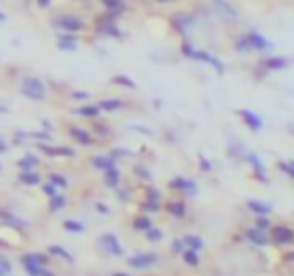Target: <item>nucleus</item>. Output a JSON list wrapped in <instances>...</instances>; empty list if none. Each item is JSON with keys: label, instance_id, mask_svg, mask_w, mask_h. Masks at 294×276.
Returning <instances> with one entry per match:
<instances>
[{"label": "nucleus", "instance_id": "obj_40", "mask_svg": "<svg viewBox=\"0 0 294 276\" xmlns=\"http://www.w3.org/2000/svg\"><path fill=\"white\" fill-rule=\"evenodd\" d=\"M157 2H161V4H163V2H174V0H157Z\"/></svg>", "mask_w": 294, "mask_h": 276}, {"label": "nucleus", "instance_id": "obj_4", "mask_svg": "<svg viewBox=\"0 0 294 276\" xmlns=\"http://www.w3.org/2000/svg\"><path fill=\"white\" fill-rule=\"evenodd\" d=\"M157 262V254L155 252H139L135 256L127 258V266L135 268V270H145V268H151Z\"/></svg>", "mask_w": 294, "mask_h": 276}, {"label": "nucleus", "instance_id": "obj_14", "mask_svg": "<svg viewBox=\"0 0 294 276\" xmlns=\"http://www.w3.org/2000/svg\"><path fill=\"white\" fill-rule=\"evenodd\" d=\"M165 210L170 212V214H172L174 218H183V216L187 214V208H185V202H181V200H176V202H167Z\"/></svg>", "mask_w": 294, "mask_h": 276}, {"label": "nucleus", "instance_id": "obj_5", "mask_svg": "<svg viewBox=\"0 0 294 276\" xmlns=\"http://www.w3.org/2000/svg\"><path fill=\"white\" fill-rule=\"evenodd\" d=\"M244 38H246V42H248V49H250V51H268V49L274 47L268 38H264L262 34H258V32H254V31L246 32Z\"/></svg>", "mask_w": 294, "mask_h": 276}, {"label": "nucleus", "instance_id": "obj_33", "mask_svg": "<svg viewBox=\"0 0 294 276\" xmlns=\"http://www.w3.org/2000/svg\"><path fill=\"white\" fill-rule=\"evenodd\" d=\"M65 228H69V230H75V232H83V226H81V224H77V222H73V220L65 222Z\"/></svg>", "mask_w": 294, "mask_h": 276}, {"label": "nucleus", "instance_id": "obj_30", "mask_svg": "<svg viewBox=\"0 0 294 276\" xmlns=\"http://www.w3.org/2000/svg\"><path fill=\"white\" fill-rule=\"evenodd\" d=\"M62 206H65V198H60V196H57V198H55V196H53L51 208H53V210H60Z\"/></svg>", "mask_w": 294, "mask_h": 276}, {"label": "nucleus", "instance_id": "obj_29", "mask_svg": "<svg viewBox=\"0 0 294 276\" xmlns=\"http://www.w3.org/2000/svg\"><path fill=\"white\" fill-rule=\"evenodd\" d=\"M256 228H260V230H270L272 228V224H270V220H268V216H256Z\"/></svg>", "mask_w": 294, "mask_h": 276}, {"label": "nucleus", "instance_id": "obj_34", "mask_svg": "<svg viewBox=\"0 0 294 276\" xmlns=\"http://www.w3.org/2000/svg\"><path fill=\"white\" fill-rule=\"evenodd\" d=\"M135 172H139V176H141V178H145V180H151V176L147 174V169H145V167H141V165H137V167H135Z\"/></svg>", "mask_w": 294, "mask_h": 276}, {"label": "nucleus", "instance_id": "obj_21", "mask_svg": "<svg viewBox=\"0 0 294 276\" xmlns=\"http://www.w3.org/2000/svg\"><path fill=\"white\" fill-rule=\"evenodd\" d=\"M75 113L81 115V117H91L93 119L101 113V109H99V105H83V107H79Z\"/></svg>", "mask_w": 294, "mask_h": 276}, {"label": "nucleus", "instance_id": "obj_17", "mask_svg": "<svg viewBox=\"0 0 294 276\" xmlns=\"http://www.w3.org/2000/svg\"><path fill=\"white\" fill-rule=\"evenodd\" d=\"M93 165L97 169H101V172H105V169H109V167H115V157H111V155H95L93 157Z\"/></svg>", "mask_w": 294, "mask_h": 276}, {"label": "nucleus", "instance_id": "obj_10", "mask_svg": "<svg viewBox=\"0 0 294 276\" xmlns=\"http://www.w3.org/2000/svg\"><path fill=\"white\" fill-rule=\"evenodd\" d=\"M238 115L244 119V123L250 127V129H254V131H258V129H262V117L260 115H256L254 111H250V109H240L238 111Z\"/></svg>", "mask_w": 294, "mask_h": 276}, {"label": "nucleus", "instance_id": "obj_7", "mask_svg": "<svg viewBox=\"0 0 294 276\" xmlns=\"http://www.w3.org/2000/svg\"><path fill=\"white\" fill-rule=\"evenodd\" d=\"M99 244L103 246V250H107L111 256H121V254H123V248H121V244H119L115 234H103L99 238Z\"/></svg>", "mask_w": 294, "mask_h": 276}, {"label": "nucleus", "instance_id": "obj_3", "mask_svg": "<svg viewBox=\"0 0 294 276\" xmlns=\"http://www.w3.org/2000/svg\"><path fill=\"white\" fill-rule=\"evenodd\" d=\"M20 91H23V95H27L30 99H45L47 97L45 85L40 83L36 77H27L23 81V87H20Z\"/></svg>", "mask_w": 294, "mask_h": 276}, {"label": "nucleus", "instance_id": "obj_32", "mask_svg": "<svg viewBox=\"0 0 294 276\" xmlns=\"http://www.w3.org/2000/svg\"><path fill=\"white\" fill-rule=\"evenodd\" d=\"M20 180L23 182H27V184H38V176H34V174H25V176H20Z\"/></svg>", "mask_w": 294, "mask_h": 276}, {"label": "nucleus", "instance_id": "obj_31", "mask_svg": "<svg viewBox=\"0 0 294 276\" xmlns=\"http://www.w3.org/2000/svg\"><path fill=\"white\" fill-rule=\"evenodd\" d=\"M183 250H185V246H183V240H181V238L172 244V252H174V254H181Z\"/></svg>", "mask_w": 294, "mask_h": 276}, {"label": "nucleus", "instance_id": "obj_12", "mask_svg": "<svg viewBox=\"0 0 294 276\" xmlns=\"http://www.w3.org/2000/svg\"><path fill=\"white\" fill-rule=\"evenodd\" d=\"M246 206H248L250 212H254L256 216H270V214H272V208H270L268 204L260 202V200H248Z\"/></svg>", "mask_w": 294, "mask_h": 276}, {"label": "nucleus", "instance_id": "obj_39", "mask_svg": "<svg viewBox=\"0 0 294 276\" xmlns=\"http://www.w3.org/2000/svg\"><path fill=\"white\" fill-rule=\"evenodd\" d=\"M0 20H6V14H4L2 10H0Z\"/></svg>", "mask_w": 294, "mask_h": 276}, {"label": "nucleus", "instance_id": "obj_8", "mask_svg": "<svg viewBox=\"0 0 294 276\" xmlns=\"http://www.w3.org/2000/svg\"><path fill=\"white\" fill-rule=\"evenodd\" d=\"M95 31H97L99 34H103V36H115V38H119V36H121V31L117 29V25L113 23V18H111V16L101 18Z\"/></svg>", "mask_w": 294, "mask_h": 276}, {"label": "nucleus", "instance_id": "obj_1", "mask_svg": "<svg viewBox=\"0 0 294 276\" xmlns=\"http://www.w3.org/2000/svg\"><path fill=\"white\" fill-rule=\"evenodd\" d=\"M179 51H181V55L187 57V59H194V61H200V62H206V65H209V67H214V69L218 71V75H224V73H226V65H224V62H222L218 57L209 55L207 51L196 49L192 42H181Z\"/></svg>", "mask_w": 294, "mask_h": 276}, {"label": "nucleus", "instance_id": "obj_41", "mask_svg": "<svg viewBox=\"0 0 294 276\" xmlns=\"http://www.w3.org/2000/svg\"><path fill=\"white\" fill-rule=\"evenodd\" d=\"M113 276H125V274H119V272H115V274H113Z\"/></svg>", "mask_w": 294, "mask_h": 276}, {"label": "nucleus", "instance_id": "obj_37", "mask_svg": "<svg viewBox=\"0 0 294 276\" xmlns=\"http://www.w3.org/2000/svg\"><path fill=\"white\" fill-rule=\"evenodd\" d=\"M45 192H47L49 196H57V187H55V185H45Z\"/></svg>", "mask_w": 294, "mask_h": 276}, {"label": "nucleus", "instance_id": "obj_6", "mask_svg": "<svg viewBox=\"0 0 294 276\" xmlns=\"http://www.w3.org/2000/svg\"><path fill=\"white\" fill-rule=\"evenodd\" d=\"M270 236L272 240H274L276 244L284 246V244H292L294 242V230L288 228V226H274V228H270Z\"/></svg>", "mask_w": 294, "mask_h": 276}, {"label": "nucleus", "instance_id": "obj_25", "mask_svg": "<svg viewBox=\"0 0 294 276\" xmlns=\"http://www.w3.org/2000/svg\"><path fill=\"white\" fill-rule=\"evenodd\" d=\"M145 238L149 240V242H159L161 238H163V232L159 230V228H155V226H151L149 230H145Z\"/></svg>", "mask_w": 294, "mask_h": 276}, {"label": "nucleus", "instance_id": "obj_22", "mask_svg": "<svg viewBox=\"0 0 294 276\" xmlns=\"http://www.w3.org/2000/svg\"><path fill=\"white\" fill-rule=\"evenodd\" d=\"M181 240H183V246H185V248H190V250L200 252V250L204 248V240H202L200 236H183Z\"/></svg>", "mask_w": 294, "mask_h": 276}, {"label": "nucleus", "instance_id": "obj_24", "mask_svg": "<svg viewBox=\"0 0 294 276\" xmlns=\"http://www.w3.org/2000/svg\"><path fill=\"white\" fill-rule=\"evenodd\" d=\"M181 256H183V260L190 264V266H198L200 264V254L196 252V250H190V248H185L183 252H181Z\"/></svg>", "mask_w": 294, "mask_h": 276}, {"label": "nucleus", "instance_id": "obj_28", "mask_svg": "<svg viewBox=\"0 0 294 276\" xmlns=\"http://www.w3.org/2000/svg\"><path fill=\"white\" fill-rule=\"evenodd\" d=\"M278 167L282 169V172H284L286 176L294 178V161H280V163H278Z\"/></svg>", "mask_w": 294, "mask_h": 276}, {"label": "nucleus", "instance_id": "obj_16", "mask_svg": "<svg viewBox=\"0 0 294 276\" xmlns=\"http://www.w3.org/2000/svg\"><path fill=\"white\" fill-rule=\"evenodd\" d=\"M262 65H264L268 71H280V69L288 67V59H284V57H272V59H266Z\"/></svg>", "mask_w": 294, "mask_h": 276}, {"label": "nucleus", "instance_id": "obj_18", "mask_svg": "<svg viewBox=\"0 0 294 276\" xmlns=\"http://www.w3.org/2000/svg\"><path fill=\"white\" fill-rule=\"evenodd\" d=\"M123 105L125 103L121 99H103V101H99V109L101 111H119Z\"/></svg>", "mask_w": 294, "mask_h": 276}, {"label": "nucleus", "instance_id": "obj_15", "mask_svg": "<svg viewBox=\"0 0 294 276\" xmlns=\"http://www.w3.org/2000/svg\"><path fill=\"white\" fill-rule=\"evenodd\" d=\"M69 133H71L79 143H83V145H91V143H95L93 135H91L89 131H85V129H79V127H71Z\"/></svg>", "mask_w": 294, "mask_h": 276}, {"label": "nucleus", "instance_id": "obj_2", "mask_svg": "<svg viewBox=\"0 0 294 276\" xmlns=\"http://www.w3.org/2000/svg\"><path fill=\"white\" fill-rule=\"evenodd\" d=\"M51 27L62 32H81L85 31V20L75 16V14H59L55 18H51Z\"/></svg>", "mask_w": 294, "mask_h": 276}, {"label": "nucleus", "instance_id": "obj_27", "mask_svg": "<svg viewBox=\"0 0 294 276\" xmlns=\"http://www.w3.org/2000/svg\"><path fill=\"white\" fill-rule=\"evenodd\" d=\"M115 85H123V87H129V89H135V83L129 79V77H125V75H117L111 79Z\"/></svg>", "mask_w": 294, "mask_h": 276}, {"label": "nucleus", "instance_id": "obj_9", "mask_svg": "<svg viewBox=\"0 0 294 276\" xmlns=\"http://www.w3.org/2000/svg\"><path fill=\"white\" fill-rule=\"evenodd\" d=\"M170 187L176 189V192H181V194H196V184L187 178H174L170 182Z\"/></svg>", "mask_w": 294, "mask_h": 276}, {"label": "nucleus", "instance_id": "obj_20", "mask_svg": "<svg viewBox=\"0 0 294 276\" xmlns=\"http://www.w3.org/2000/svg\"><path fill=\"white\" fill-rule=\"evenodd\" d=\"M105 184H107L109 187H115L119 185V180H121V174H119V169L117 167H109V169H105Z\"/></svg>", "mask_w": 294, "mask_h": 276}, {"label": "nucleus", "instance_id": "obj_26", "mask_svg": "<svg viewBox=\"0 0 294 276\" xmlns=\"http://www.w3.org/2000/svg\"><path fill=\"white\" fill-rule=\"evenodd\" d=\"M246 157H248V161L252 163V167H254V172H256L258 176H262V174H264V167H262V163H260L258 155H256V153H248Z\"/></svg>", "mask_w": 294, "mask_h": 276}, {"label": "nucleus", "instance_id": "obj_11", "mask_svg": "<svg viewBox=\"0 0 294 276\" xmlns=\"http://www.w3.org/2000/svg\"><path fill=\"white\" fill-rule=\"evenodd\" d=\"M60 51H75L77 49V36L75 32H62L59 34V45Z\"/></svg>", "mask_w": 294, "mask_h": 276}, {"label": "nucleus", "instance_id": "obj_35", "mask_svg": "<svg viewBox=\"0 0 294 276\" xmlns=\"http://www.w3.org/2000/svg\"><path fill=\"white\" fill-rule=\"evenodd\" d=\"M51 180H53L55 184H59V185H62V187H65V185H67V180H65V178H60V176H53Z\"/></svg>", "mask_w": 294, "mask_h": 276}, {"label": "nucleus", "instance_id": "obj_36", "mask_svg": "<svg viewBox=\"0 0 294 276\" xmlns=\"http://www.w3.org/2000/svg\"><path fill=\"white\" fill-rule=\"evenodd\" d=\"M73 97H75V99H87V97H89V93H85V91H75V93H73Z\"/></svg>", "mask_w": 294, "mask_h": 276}, {"label": "nucleus", "instance_id": "obj_19", "mask_svg": "<svg viewBox=\"0 0 294 276\" xmlns=\"http://www.w3.org/2000/svg\"><path fill=\"white\" fill-rule=\"evenodd\" d=\"M101 4L107 8V12H113V14H119L127 8V4H125L123 0H101Z\"/></svg>", "mask_w": 294, "mask_h": 276}, {"label": "nucleus", "instance_id": "obj_13", "mask_svg": "<svg viewBox=\"0 0 294 276\" xmlns=\"http://www.w3.org/2000/svg\"><path fill=\"white\" fill-rule=\"evenodd\" d=\"M246 238H248L250 242L258 244V246L268 244V236H266V232H264V230H260V228H250V230L246 232Z\"/></svg>", "mask_w": 294, "mask_h": 276}, {"label": "nucleus", "instance_id": "obj_23", "mask_svg": "<svg viewBox=\"0 0 294 276\" xmlns=\"http://www.w3.org/2000/svg\"><path fill=\"white\" fill-rule=\"evenodd\" d=\"M151 226H153V222H151V218H149V216H135V218H133V228H135V230H139V232L149 230Z\"/></svg>", "mask_w": 294, "mask_h": 276}, {"label": "nucleus", "instance_id": "obj_38", "mask_svg": "<svg viewBox=\"0 0 294 276\" xmlns=\"http://www.w3.org/2000/svg\"><path fill=\"white\" fill-rule=\"evenodd\" d=\"M36 4H38V8H49L51 0H36Z\"/></svg>", "mask_w": 294, "mask_h": 276}]
</instances>
